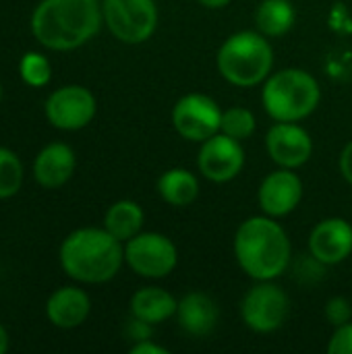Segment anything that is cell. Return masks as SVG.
I'll return each instance as SVG.
<instances>
[{
  "instance_id": "cell-23",
  "label": "cell",
  "mask_w": 352,
  "mask_h": 354,
  "mask_svg": "<svg viewBox=\"0 0 352 354\" xmlns=\"http://www.w3.org/2000/svg\"><path fill=\"white\" fill-rule=\"evenodd\" d=\"M23 183V166L17 153L0 147V199L12 197Z\"/></svg>"
},
{
  "instance_id": "cell-6",
  "label": "cell",
  "mask_w": 352,
  "mask_h": 354,
  "mask_svg": "<svg viewBox=\"0 0 352 354\" xmlns=\"http://www.w3.org/2000/svg\"><path fill=\"white\" fill-rule=\"evenodd\" d=\"M104 23L122 44H143L158 29L156 0H102Z\"/></svg>"
},
{
  "instance_id": "cell-25",
  "label": "cell",
  "mask_w": 352,
  "mask_h": 354,
  "mask_svg": "<svg viewBox=\"0 0 352 354\" xmlns=\"http://www.w3.org/2000/svg\"><path fill=\"white\" fill-rule=\"evenodd\" d=\"M324 313H326V319L334 328H338L342 324H349L352 319V307L351 303H349V299H344V297H332L326 303V311Z\"/></svg>"
},
{
  "instance_id": "cell-8",
  "label": "cell",
  "mask_w": 352,
  "mask_h": 354,
  "mask_svg": "<svg viewBox=\"0 0 352 354\" xmlns=\"http://www.w3.org/2000/svg\"><path fill=\"white\" fill-rule=\"evenodd\" d=\"M124 263L141 278L162 280L178 263V249L162 232H139L124 243Z\"/></svg>"
},
{
  "instance_id": "cell-2",
  "label": "cell",
  "mask_w": 352,
  "mask_h": 354,
  "mask_svg": "<svg viewBox=\"0 0 352 354\" xmlns=\"http://www.w3.org/2000/svg\"><path fill=\"white\" fill-rule=\"evenodd\" d=\"M234 259L255 282L280 278L293 259L286 230L266 214L247 218L234 232Z\"/></svg>"
},
{
  "instance_id": "cell-18",
  "label": "cell",
  "mask_w": 352,
  "mask_h": 354,
  "mask_svg": "<svg viewBox=\"0 0 352 354\" xmlns=\"http://www.w3.org/2000/svg\"><path fill=\"white\" fill-rule=\"evenodd\" d=\"M178 301L160 286H143L131 297V315L149 324L160 326L176 315Z\"/></svg>"
},
{
  "instance_id": "cell-3",
  "label": "cell",
  "mask_w": 352,
  "mask_h": 354,
  "mask_svg": "<svg viewBox=\"0 0 352 354\" xmlns=\"http://www.w3.org/2000/svg\"><path fill=\"white\" fill-rule=\"evenodd\" d=\"M124 263V243L106 228H79L60 245V266L81 284L110 282Z\"/></svg>"
},
{
  "instance_id": "cell-9",
  "label": "cell",
  "mask_w": 352,
  "mask_h": 354,
  "mask_svg": "<svg viewBox=\"0 0 352 354\" xmlns=\"http://www.w3.org/2000/svg\"><path fill=\"white\" fill-rule=\"evenodd\" d=\"M172 124L183 139L203 143L220 133L222 108L205 93H187L172 108Z\"/></svg>"
},
{
  "instance_id": "cell-17",
  "label": "cell",
  "mask_w": 352,
  "mask_h": 354,
  "mask_svg": "<svg viewBox=\"0 0 352 354\" xmlns=\"http://www.w3.org/2000/svg\"><path fill=\"white\" fill-rule=\"evenodd\" d=\"M91 311V301L85 290L77 286H62L58 288L46 305V315L52 326L60 330L79 328Z\"/></svg>"
},
{
  "instance_id": "cell-1",
  "label": "cell",
  "mask_w": 352,
  "mask_h": 354,
  "mask_svg": "<svg viewBox=\"0 0 352 354\" xmlns=\"http://www.w3.org/2000/svg\"><path fill=\"white\" fill-rule=\"evenodd\" d=\"M100 0H41L31 15L35 39L54 52L87 44L102 27Z\"/></svg>"
},
{
  "instance_id": "cell-5",
  "label": "cell",
  "mask_w": 352,
  "mask_h": 354,
  "mask_svg": "<svg viewBox=\"0 0 352 354\" xmlns=\"http://www.w3.org/2000/svg\"><path fill=\"white\" fill-rule=\"evenodd\" d=\"M322 100L317 79L303 68H282L272 73L261 87V104L276 122H301L311 116Z\"/></svg>"
},
{
  "instance_id": "cell-15",
  "label": "cell",
  "mask_w": 352,
  "mask_h": 354,
  "mask_svg": "<svg viewBox=\"0 0 352 354\" xmlns=\"http://www.w3.org/2000/svg\"><path fill=\"white\" fill-rule=\"evenodd\" d=\"M176 322L178 328L193 336V338H205L210 336L218 322H220V309L218 303L199 290L187 292L183 299H178V307H176Z\"/></svg>"
},
{
  "instance_id": "cell-13",
  "label": "cell",
  "mask_w": 352,
  "mask_h": 354,
  "mask_svg": "<svg viewBox=\"0 0 352 354\" xmlns=\"http://www.w3.org/2000/svg\"><path fill=\"white\" fill-rule=\"evenodd\" d=\"M303 199V180L290 168H278L270 172L257 191V203L261 214L270 218H284L293 214Z\"/></svg>"
},
{
  "instance_id": "cell-14",
  "label": "cell",
  "mask_w": 352,
  "mask_h": 354,
  "mask_svg": "<svg viewBox=\"0 0 352 354\" xmlns=\"http://www.w3.org/2000/svg\"><path fill=\"white\" fill-rule=\"evenodd\" d=\"M309 253L326 266H338L352 255V226L344 218H326L309 234Z\"/></svg>"
},
{
  "instance_id": "cell-19",
  "label": "cell",
  "mask_w": 352,
  "mask_h": 354,
  "mask_svg": "<svg viewBox=\"0 0 352 354\" xmlns=\"http://www.w3.org/2000/svg\"><path fill=\"white\" fill-rule=\"evenodd\" d=\"M158 193L172 207H187L199 197V178L187 168H170L158 178Z\"/></svg>"
},
{
  "instance_id": "cell-7",
  "label": "cell",
  "mask_w": 352,
  "mask_h": 354,
  "mask_svg": "<svg viewBox=\"0 0 352 354\" xmlns=\"http://www.w3.org/2000/svg\"><path fill=\"white\" fill-rule=\"evenodd\" d=\"M290 311L288 295L274 284V280H263L251 286L241 301V319L255 334H272L280 330Z\"/></svg>"
},
{
  "instance_id": "cell-20",
  "label": "cell",
  "mask_w": 352,
  "mask_h": 354,
  "mask_svg": "<svg viewBox=\"0 0 352 354\" xmlns=\"http://www.w3.org/2000/svg\"><path fill=\"white\" fill-rule=\"evenodd\" d=\"M143 222L145 214L141 205L131 199H120L112 203L104 216V228L120 243H127L133 236H137L143 228Z\"/></svg>"
},
{
  "instance_id": "cell-22",
  "label": "cell",
  "mask_w": 352,
  "mask_h": 354,
  "mask_svg": "<svg viewBox=\"0 0 352 354\" xmlns=\"http://www.w3.org/2000/svg\"><path fill=\"white\" fill-rule=\"evenodd\" d=\"M257 129L255 114L249 108L243 106H232L228 110H222V124L220 133L237 139V141H247Z\"/></svg>"
},
{
  "instance_id": "cell-16",
  "label": "cell",
  "mask_w": 352,
  "mask_h": 354,
  "mask_svg": "<svg viewBox=\"0 0 352 354\" xmlns=\"http://www.w3.org/2000/svg\"><path fill=\"white\" fill-rule=\"evenodd\" d=\"M75 166V151L66 143H50L37 153L33 162V176L44 189H58L71 180Z\"/></svg>"
},
{
  "instance_id": "cell-30",
  "label": "cell",
  "mask_w": 352,
  "mask_h": 354,
  "mask_svg": "<svg viewBox=\"0 0 352 354\" xmlns=\"http://www.w3.org/2000/svg\"><path fill=\"white\" fill-rule=\"evenodd\" d=\"M201 6H205V8H210V10H218V8H224V6H228L232 0H197Z\"/></svg>"
},
{
  "instance_id": "cell-29",
  "label": "cell",
  "mask_w": 352,
  "mask_h": 354,
  "mask_svg": "<svg viewBox=\"0 0 352 354\" xmlns=\"http://www.w3.org/2000/svg\"><path fill=\"white\" fill-rule=\"evenodd\" d=\"M340 172H342L344 180L352 187V141L344 145V149L340 153Z\"/></svg>"
},
{
  "instance_id": "cell-27",
  "label": "cell",
  "mask_w": 352,
  "mask_h": 354,
  "mask_svg": "<svg viewBox=\"0 0 352 354\" xmlns=\"http://www.w3.org/2000/svg\"><path fill=\"white\" fill-rule=\"evenodd\" d=\"M151 328H154V326H149V324H145V322H141V319H137V317L131 315V322H129V326H127V336H129L133 342H139V340L151 338Z\"/></svg>"
},
{
  "instance_id": "cell-4",
  "label": "cell",
  "mask_w": 352,
  "mask_h": 354,
  "mask_svg": "<svg viewBox=\"0 0 352 354\" xmlns=\"http://www.w3.org/2000/svg\"><path fill=\"white\" fill-rule=\"evenodd\" d=\"M216 64L220 75L234 87L263 85L274 68V48L259 31H237L218 48Z\"/></svg>"
},
{
  "instance_id": "cell-28",
  "label": "cell",
  "mask_w": 352,
  "mask_h": 354,
  "mask_svg": "<svg viewBox=\"0 0 352 354\" xmlns=\"http://www.w3.org/2000/svg\"><path fill=\"white\" fill-rule=\"evenodd\" d=\"M131 354H168V348L156 344L151 338H145V340H139V342H133L131 346Z\"/></svg>"
},
{
  "instance_id": "cell-26",
  "label": "cell",
  "mask_w": 352,
  "mask_h": 354,
  "mask_svg": "<svg viewBox=\"0 0 352 354\" xmlns=\"http://www.w3.org/2000/svg\"><path fill=\"white\" fill-rule=\"evenodd\" d=\"M326 351L328 354H352V322L334 328Z\"/></svg>"
},
{
  "instance_id": "cell-10",
  "label": "cell",
  "mask_w": 352,
  "mask_h": 354,
  "mask_svg": "<svg viewBox=\"0 0 352 354\" xmlns=\"http://www.w3.org/2000/svg\"><path fill=\"white\" fill-rule=\"evenodd\" d=\"M245 168V149L243 141H237L224 133L199 143L197 151V170L210 183H230Z\"/></svg>"
},
{
  "instance_id": "cell-21",
  "label": "cell",
  "mask_w": 352,
  "mask_h": 354,
  "mask_svg": "<svg viewBox=\"0 0 352 354\" xmlns=\"http://www.w3.org/2000/svg\"><path fill=\"white\" fill-rule=\"evenodd\" d=\"M297 21V10L290 0H261L255 10L257 31L266 37L286 35Z\"/></svg>"
},
{
  "instance_id": "cell-12",
  "label": "cell",
  "mask_w": 352,
  "mask_h": 354,
  "mask_svg": "<svg viewBox=\"0 0 352 354\" xmlns=\"http://www.w3.org/2000/svg\"><path fill=\"white\" fill-rule=\"evenodd\" d=\"M266 149L280 168L297 170L313 156V139L299 122H274L266 135Z\"/></svg>"
},
{
  "instance_id": "cell-31",
  "label": "cell",
  "mask_w": 352,
  "mask_h": 354,
  "mask_svg": "<svg viewBox=\"0 0 352 354\" xmlns=\"http://www.w3.org/2000/svg\"><path fill=\"white\" fill-rule=\"evenodd\" d=\"M8 346H10V340H8V334H6V330L0 326V354H4L8 351Z\"/></svg>"
},
{
  "instance_id": "cell-24",
  "label": "cell",
  "mask_w": 352,
  "mask_h": 354,
  "mask_svg": "<svg viewBox=\"0 0 352 354\" xmlns=\"http://www.w3.org/2000/svg\"><path fill=\"white\" fill-rule=\"evenodd\" d=\"M19 73L21 79L31 85V87H44L48 85L50 77H52V66L48 62V58L39 52H27L21 62H19Z\"/></svg>"
},
{
  "instance_id": "cell-32",
  "label": "cell",
  "mask_w": 352,
  "mask_h": 354,
  "mask_svg": "<svg viewBox=\"0 0 352 354\" xmlns=\"http://www.w3.org/2000/svg\"><path fill=\"white\" fill-rule=\"evenodd\" d=\"M0 100H2V87H0Z\"/></svg>"
},
{
  "instance_id": "cell-11",
  "label": "cell",
  "mask_w": 352,
  "mask_h": 354,
  "mask_svg": "<svg viewBox=\"0 0 352 354\" xmlns=\"http://www.w3.org/2000/svg\"><path fill=\"white\" fill-rule=\"evenodd\" d=\"M93 93L83 85H64L46 100V118L60 131H79L95 116Z\"/></svg>"
}]
</instances>
